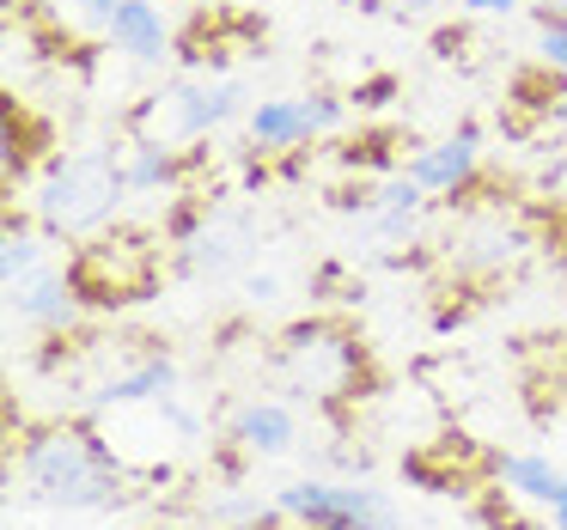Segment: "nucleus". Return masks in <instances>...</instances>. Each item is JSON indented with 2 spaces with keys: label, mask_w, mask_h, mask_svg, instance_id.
<instances>
[{
  "label": "nucleus",
  "mask_w": 567,
  "mask_h": 530,
  "mask_svg": "<svg viewBox=\"0 0 567 530\" xmlns=\"http://www.w3.org/2000/svg\"><path fill=\"white\" fill-rule=\"evenodd\" d=\"M19 476H25L31 500L55 506V512H104L123 500V469H116L111 445L86 427H38L19 445Z\"/></svg>",
  "instance_id": "obj_1"
},
{
  "label": "nucleus",
  "mask_w": 567,
  "mask_h": 530,
  "mask_svg": "<svg viewBox=\"0 0 567 530\" xmlns=\"http://www.w3.org/2000/svg\"><path fill=\"white\" fill-rule=\"evenodd\" d=\"M269 366L281 378V391L311 408H342L372 391V360L342 318H306L293 330H281Z\"/></svg>",
  "instance_id": "obj_2"
},
{
  "label": "nucleus",
  "mask_w": 567,
  "mask_h": 530,
  "mask_svg": "<svg viewBox=\"0 0 567 530\" xmlns=\"http://www.w3.org/2000/svg\"><path fill=\"white\" fill-rule=\"evenodd\" d=\"M123 201H128V172H123V153H111V147L62 153L31 184V214H38V226L50 238L104 232V226H116Z\"/></svg>",
  "instance_id": "obj_3"
},
{
  "label": "nucleus",
  "mask_w": 567,
  "mask_h": 530,
  "mask_svg": "<svg viewBox=\"0 0 567 530\" xmlns=\"http://www.w3.org/2000/svg\"><path fill=\"white\" fill-rule=\"evenodd\" d=\"M68 281H74L80 305L86 311H116V305H135L159 287V269H165V245L159 232L147 226H104L92 232L74 257L62 262Z\"/></svg>",
  "instance_id": "obj_4"
},
{
  "label": "nucleus",
  "mask_w": 567,
  "mask_h": 530,
  "mask_svg": "<svg viewBox=\"0 0 567 530\" xmlns=\"http://www.w3.org/2000/svg\"><path fill=\"white\" fill-rule=\"evenodd\" d=\"M530 257H537V226L506 201H470L440 232V262L464 281H506Z\"/></svg>",
  "instance_id": "obj_5"
},
{
  "label": "nucleus",
  "mask_w": 567,
  "mask_h": 530,
  "mask_svg": "<svg viewBox=\"0 0 567 530\" xmlns=\"http://www.w3.org/2000/svg\"><path fill=\"white\" fill-rule=\"evenodd\" d=\"M238 98H245V92L226 74H177L135 104L128 135L147 141V147H196V141H208L220 123H233Z\"/></svg>",
  "instance_id": "obj_6"
},
{
  "label": "nucleus",
  "mask_w": 567,
  "mask_h": 530,
  "mask_svg": "<svg viewBox=\"0 0 567 530\" xmlns=\"http://www.w3.org/2000/svg\"><path fill=\"white\" fill-rule=\"evenodd\" d=\"M281 518L306 530H403V512L391 506L384 488L367 481H330V476H299L275 493Z\"/></svg>",
  "instance_id": "obj_7"
},
{
  "label": "nucleus",
  "mask_w": 567,
  "mask_h": 530,
  "mask_svg": "<svg viewBox=\"0 0 567 530\" xmlns=\"http://www.w3.org/2000/svg\"><path fill=\"white\" fill-rule=\"evenodd\" d=\"M172 238H177V269L184 274H196V281H220V274H233V269H245L250 257H257V214H245V208H189L184 220L172 226Z\"/></svg>",
  "instance_id": "obj_8"
},
{
  "label": "nucleus",
  "mask_w": 567,
  "mask_h": 530,
  "mask_svg": "<svg viewBox=\"0 0 567 530\" xmlns=\"http://www.w3.org/2000/svg\"><path fill=\"white\" fill-rule=\"evenodd\" d=\"M342 116H348V104L330 98V92H311V98H262V104H250L245 135L257 153H287V147L318 141L323 128H336Z\"/></svg>",
  "instance_id": "obj_9"
},
{
  "label": "nucleus",
  "mask_w": 567,
  "mask_h": 530,
  "mask_svg": "<svg viewBox=\"0 0 567 530\" xmlns=\"http://www.w3.org/2000/svg\"><path fill=\"white\" fill-rule=\"evenodd\" d=\"M476 165H482V128H476V123H464V128H452L445 141L421 147L415 159L403 165V172L415 177V184L427 189V196H464L470 177H476Z\"/></svg>",
  "instance_id": "obj_10"
},
{
  "label": "nucleus",
  "mask_w": 567,
  "mask_h": 530,
  "mask_svg": "<svg viewBox=\"0 0 567 530\" xmlns=\"http://www.w3.org/2000/svg\"><path fill=\"white\" fill-rule=\"evenodd\" d=\"M7 311H13L19 323H31V330H68V323L80 318V293H74V281H68V269H43V274H31V281H19V287H7Z\"/></svg>",
  "instance_id": "obj_11"
},
{
  "label": "nucleus",
  "mask_w": 567,
  "mask_h": 530,
  "mask_svg": "<svg viewBox=\"0 0 567 530\" xmlns=\"http://www.w3.org/2000/svg\"><path fill=\"white\" fill-rule=\"evenodd\" d=\"M104 31H111V43L128 55V62H141V67H159L165 55H172V31H165V19H159L153 0H123Z\"/></svg>",
  "instance_id": "obj_12"
},
{
  "label": "nucleus",
  "mask_w": 567,
  "mask_h": 530,
  "mask_svg": "<svg viewBox=\"0 0 567 530\" xmlns=\"http://www.w3.org/2000/svg\"><path fill=\"white\" fill-rule=\"evenodd\" d=\"M233 439L245 445V451H257V457H281V451H293V439H299V415H293V403H275V396L238 403V415H233Z\"/></svg>",
  "instance_id": "obj_13"
},
{
  "label": "nucleus",
  "mask_w": 567,
  "mask_h": 530,
  "mask_svg": "<svg viewBox=\"0 0 567 530\" xmlns=\"http://www.w3.org/2000/svg\"><path fill=\"white\" fill-rule=\"evenodd\" d=\"M165 396H177V366L165 354H147L141 366L116 372V378H104L99 391H92V408H128V403H165Z\"/></svg>",
  "instance_id": "obj_14"
},
{
  "label": "nucleus",
  "mask_w": 567,
  "mask_h": 530,
  "mask_svg": "<svg viewBox=\"0 0 567 530\" xmlns=\"http://www.w3.org/2000/svg\"><path fill=\"white\" fill-rule=\"evenodd\" d=\"M427 189L415 184L409 172H396V177H384L379 184V196L367 201V220H372V232L379 238H409L415 232V220H421V208H427Z\"/></svg>",
  "instance_id": "obj_15"
},
{
  "label": "nucleus",
  "mask_w": 567,
  "mask_h": 530,
  "mask_svg": "<svg viewBox=\"0 0 567 530\" xmlns=\"http://www.w3.org/2000/svg\"><path fill=\"white\" fill-rule=\"evenodd\" d=\"M494 469H501V481L513 493H525V500H543V506L567 500V469H555L543 451H506Z\"/></svg>",
  "instance_id": "obj_16"
},
{
  "label": "nucleus",
  "mask_w": 567,
  "mask_h": 530,
  "mask_svg": "<svg viewBox=\"0 0 567 530\" xmlns=\"http://www.w3.org/2000/svg\"><path fill=\"white\" fill-rule=\"evenodd\" d=\"M50 269V232H31V226H13L7 220V238H0V287H19L31 274Z\"/></svg>",
  "instance_id": "obj_17"
},
{
  "label": "nucleus",
  "mask_w": 567,
  "mask_h": 530,
  "mask_svg": "<svg viewBox=\"0 0 567 530\" xmlns=\"http://www.w3.org/2000/svg\"><path fill=\"white\" fill-rule=\"evenodd\" d=\"M537 55L549 74H567V25L561 19H537Z\"/></svg>",
  "instance_id": "obj_18"
},
{
  "label": "nucleus",
  "mask_w": 567,
  "mask_h": 530,
  "mask_svg": "<svg viewBox=\"0 0 567 530\" xmlns=\"http://www.w3.org/2000/svg\"><path fill=\"white\" fill-rule=\"evenodd\" d=\"M281 274H275V269H250L245 274V299H250V305H275V299H281Z\"/></svg>",
  "instance_id": "obj_19"
},
{
  "label": "nucleus",
  "mask_w": 567,
  "mask_h": 530,
  "mask_svg": "<svg viewBox=\"0 0 567 530\" xmlns=\"http://www.w3.org/2000/svg\"><path fill=\"white\" fill-rule=\"evenodd\" d=\"M74 13H86V19H99V25H111V13L123 7V0H68Z\"/></svg>",
  "instance_id": "obj_20"
},
{
  "label": "nucleus",
  "mask_w": 567,
  "mask_h": 530,
  "mask_svg": "<svg viewBox=\"0 0 567 530\" xmlns=\"http://www.w3.org/2000/svg\"><path fill=\"white\" fill-rule=\"evenodd\" d=\"M372 7H384V13H403V19H415V13H433L440 0H372Z\"/></svg>",
  "instance_id": "obj_21"
},
{
  "label": "nucleus",
  "mask_w": 567,
  "mask_h": 530,
  "mask_svg": "<svg viewBox=\"0 0 567 530\" xmlns=\"http://www.w3.org/2000/svg\"><path fill=\"white\" fill-rule=\"evenodd\" d=\"M464 7H470L476 19H506V13L518 7V0H464Z\"/></svg>",
  "instance_id": "obj_22"
},
{
  "label": "nucleus",
  "mask_w": 567,
  "mask_h": 530,
  "mask_svg": "<svg viewBox=\"0 0 567 530\" xmlns=\"http://www.w3.org/2000/svg\"><path fill=\"white\" fill-rule=\"evenodd\" d=\"M537 19H561L567 25V0H537Z\"/></svg>",
  "instance_id": "obj_23"
},
{
  "label": "nucleus",
  "mask_w": 567,
  "mask_h": 530,
  "mask_svg": "<svg viewBox=\"0 0 567 530\" xmlns=\"http://www.w3.org/2000/svg\"><path fill=\"white\" fill-rule=\"evenodd\" d=\"M549 518H555V530H567V500H561V506H549Z\"/></svg>",
  "instance_id": "obj_24"
},
{
  "label": "nucleus",
  "mask_w": 567,
  "mask_h": 530,
  "mask_svg": "<svg viewBox=\"0 0 567 530\" xmlns=\"http://www.w3.org/2000/svg\"><path fill=\"white\" fill-rule=\"evenodd\" d=\"M555 116H561V123H567V92H561V98H555Z\"/></svg>",
  "instance_id": "obj_25"
}]
</instances>
